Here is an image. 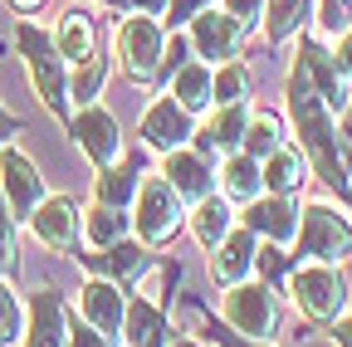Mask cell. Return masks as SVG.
I'll return each mask as SVG.
<instances>
[{
  "label": "cell",
  "instance_id": "8992f818",
  "mask_svg": "<svg viewBox=\"0 0 352 347\" xmlns=\"http://www.w3.org/2000/svg\"><path fill=\"white\" fill-rule=\"evenodd\" d=\"M220 313H226V323L235 328V333H245V337H274V328H279V298H274V289L270 284H235V289H226V303H220Z\"/></svg>",
  "mask_w": 352,
  "mask_h": 347
},
{
  "label": "cell",
  "instance_id": "ee69618b",
  "mask_svg": "<svg viewBox=\"0 0 352 347\" xmlns=\"http://www.w3.org/2000/svg\"><path fill=\"white\" fill-rule=\"evenodd\" d=\"M333 342L338 347H352V318H338L333 323Z\"/></svg>",
  "mask_w": 352,
  "mask_h": 347
},
{
  "label": "cell",
  "instance_id": "d6986e66",
  "mask_svg": "<svg viewBox=\"0 0 352 347\" xmlns=\"http://www.w3.org/2000/svg\"><path fill=\"white\" fill-rule=\"evenodd\" d=\"M83 265H88V274H103L113 284H132V279L147 274V245L142 240H118L108 249L83 254Z\"/></svg>",
  "mask_w": 352,
  "mask_h": 347
},
{
  "label": "cell",
  "instance_id": "30bf717a",
  "mask_svg": "<svg viewBox=\"0 0 352 347\" xmlns=\"http://www.w3.org/2000/svg\"><path fill=\"white\" fill-rule=\"evenodd\" d=\"M0 196L10 201L15 221H30L34 205L44 201V177L34 171V161H30L20 147H6V152H0Z\"/></svg>",
  "mask_w": 352,
  "mask_h": 347
},
{
  "label": "cell",
  "instance_id": "7c38bea8",
  "mask_svg": "<svg viewBox=\"0 0 352 347\" xmlns=\"http://www.w3.org/2000/svg\"><path fill=\"white\" fill-rule=\"evenodd\" d=\"M30 230H34V240L44 245V249H74L78 245V235H83V215H78V205L69 201V196H44L39 205H34V215H30Z\"/></svg>",
  "mask_w": 352,
  "mask_h": 347
},
{
  "label": "cell",
  "instance_id": "e575fe53",
  "mask_svg": "<svg viewBox=\"0 0 352 347\" xmlns=\"http://www.w3.org/2000/svg\"><path fill=\"white\" fill-rule=\"evenodd\" d=\"M191 64V34H182V30H176L171 39H166V49H162V69H157V78H176V69H186Z\"/></svg>",
  "mask_w": 352,
  "mask_h": 347
},
{
  "label": "cell",
  "instance_id": "cb8c5ba5",
  "mask_svg": "<svg viewBox=\"0 0 352 347\" xmlns=\"http://www.w3.org/2000/svg\"><path fill=\"white\" fill-rule=\"evenodd\" d=\"M122 342L127 347H166V318L152 298L127 303V318H122Z\"/></svg>",
  "mask_w": 352,
  "mask_h": 347
},
{
  "label": "cell",
  "instance_id": "d4e9b609",
  "mask_svg": "<svg viewBox=\"0 0 352 347\" xmlns=\"http://www.w3.org/2000/svg\"><path fill=\"white\" fill-rule=\"evenodd\" d=\"M220 191H226V201L250 205V201L264 191V171H259V161H254L250 152H230L226 166H220Z\"/></svg>",
  "mask_w": 352,
  "mask_h": 347
},
{
  "label": "cell",
  "instance_id": "3957f363",
  "mask_svg": "<svg viewBox=\"0 0 352 347\" xmlns=\"http://www.w3.org/2000/svg\"><path fill=\"white\" fill-rule=\"evenodd\" d=\"M294 254H298V259H318V265H333V259L352 254V225L342 221V210H338V205H328V201L303 205Z\"/></svg>",
  "mask_w": 352,
  "mask_h": 347
},
{
  "label": "cell",
  "instance_id": "60d3db41",
  "mask_svg": "<svg viewBox=\"0 0 352 347\" xmlns=\"http://www.w3.org/2000/svg\"><path fill=\"white\" fill-rule=\"evenodd\" d=\"M108 5H118V10H132V15H162L171 0H108Z\"/></svg>",
  "mask_w": 352,
  "mask_h": 347
},
{
  "label": "cell",
  "instance_id": "d590c367",
  "mask_svg": "<svg viewBox=\"0 0 352 347\" xmlns=\"http://www.w3.org/2000/svg\"><path fill=\"white\" fill-rule=\"evenodd\" d=\"M318 25H323L328 34L352 30V0H323V15H318Z\"/></svg>",
  "mask_w": 352,
  "mask_h": 347
},
{
  "label": "cell",
  "instance_id": "5bb4252c",
  "mask_svg": "<svg viewBox=\"0 0 352 347\" xmlns=\"http://www.w3.org/2000/svg\"><path fill=\"white\" fill-rule=\"evenodd\" d=\"M69 309L54 289H34L30 293V333H25V347H69Z\"/></svg>",
  "mask_w": 352,
  "mask_h": 347
},
{
  "label": "cell",
  "instance_id": "5b68a950",
  "mask_svg": "<svg viewBox=\"0 0 352 347\" xmlns=\"http://www.w3.org/2000/svg\"><path fill=\"white\" fill-rule=\"evenodd\" d=\"M289 293L314 323H333L342 313V303H347L342 274L333 265H318V259H303L298 269H289Z\"/></svg>",
  "mask_w": 352,
  "mask_h": 347
},
{
  "label": "cell",
  "instance_id": "b9f144b4",
  "mask_svg": "<svg viewBox=\"0 0 352 347\" xmlns=\"http://www.w3.org/2000/svg\"><path fill=\"white\" fill-rule=\"evenodd\" d=\"M201 5H206V0H171L166 15H171V25H182V20H196V15H201Z\"/></svg>",
  "mask_w": 352,
  "mask_h": 347
},
{
  "label": "cell",
  "instance_id": "8fae6325",
  "mask_svg": "<svg viewBox=\"0 0 352 347\" xmlns=\"http://www.w3.org/2000/svg\"><path fill=\"white\" fill-rule=\"evenodd\" d=\"M191 117L196 113H186L182 103H176L171 93H162V98H152V108H147V117H142V147H152V152H176V147H191Z\"/></svg>",
  "mask_w": 352,
  "mask_h": 347
},
{
  "label": "cell",
  "instance_id": "603a6c76",
  "mask_svg": "<svg viewBox=\"0 0 352 347\" xmlns=\"http://www.w3.org/2000/svg\"><path fill=\"white\" fill-rule=\"evenodd\" d=\"M264 171V191H274V196H294L303 181H308V157L298 147H279L274 157H264L259 161Z\"/></svg>",
  "mask_w": 352,
  "mask_h": 347
},
{
  "label": "cell",
  "instance_id": "7bdbcfd3",
  "mask_svg": "<svg viewBox=\"0 0 352 347\" xmlns=\"http://www.w3.org/2000/svg\"><path fill=\"white\" fill-rule=\"evenodd\" d=\"M20 127H25V122H20L15 113H6V108H0V152L10 147V137H20Z\"/></svg>",
  "mask_w": 352,
  "mask_h": 347
},
{
  "label": "cell",
  "instance_id": "83f0119b",
  "mask_svg": "<svg viewBox=\"0 0 352 347\" xmlns=\"http://www.w3.org/2000/svg\"><path fill=\"white\" fill-rule=\"evenodd\" d=\"M279 147H284V122H279L274 113H250L245 147H240V152H250L254 161H264V157H274Z\"/></svg>",
  "mask_w": 352,
  "mask_h": 347
},
{
  "label": "cell",
  "instance_id": "d6a6232c",
  "mask_svg": "<svg viewBox=\"0 0 352 347\" xmlns=\"http://www.w3.org/2000/svg\"><path fill=\"white\" fill-rule=\"evenodd\" d=\"M15 245H20V225H15V210L10 201L0 196V279L15 269Z\"/></svg>",
  "mask_w": 352,
  "mask_h": 347
},
{
  "label": "cell",
  "instance_id": "277c9868",
  "mask_svg": "<svg viewBox=\"0 0 352 347\" xmlns=\"http://www.w3.org/2000/svg\"><path fill=\"white\" fill-rule=\"evenodd\" d=\"M182 196H176V186L162 177H142V186H138V215H132V225H138V240L147 245V249H157V245H166L176 230H182Z\"/></svg>",
  "mask_w": 352,
  "mask_h": 347
},
{
  "label": "cell",
  "instance_id": "f1b7e54d",
  "mask_svg": "<svg viewBox=\"0 0 352 347\" xmlns=\"http://www.w3.org/2000/svg\"><path fill=\"white\" fill-rule=\"evenodd\" d=\"M103 83H108V59H103V49H98L88 64H78V69H74V78H69V103H78V108L98 103Z\"/></svg>",
  "mask_w": 352,
  "mask_h": 347
},
{
  "label": "cell",
  "instance_id": "ba28073f",
  "mask_svg": "<svg viewBox=\"0 0 352 347\" xmlns=\"http://www.w3.org/2000/svg\"><path fill=\"white\" fill-rule=\"evenodd\" d=\"M69 137L78 142V152L94 161L98 171H103V166H113V161L122 157L118 117H113L108 108H98V103H88V108H78V113L69 117Z\"/></svg>",
  "mask_w": 352,
  "mask_h": 347
},
{
  "label": "cell",
  "instance_id": "6da1fadb",
  "mask_svg": "<svg viewBox=\"0 0 352 347\" xmlns=\"http://www.w3.org/2000/svg\"><path fill=\"white\" fill-rule=\"evenodd\" d=\"M289 113H294V133L303 137V157L318 166V177L338 191H347V166L338 152V133H333V108L323 103V93L314 89L303 64H294L289 78Z\"/></svg>",
  "mask_w": 352,
  "mask_h": 347
},
{
  "label": "cell",
  "instance_id": "836d02e7",
  "mask_svg": "<svg viewBox=\"0 0 352 347\" xmlns=\"http://www.w3.org/2000/svg\"><path fill=\"white\" fill-rule=\"evenodd\" d=\"M20 328H25V318H20V298H15L10 284H0V347H10V342L20 337Z\"/></svg>",
  "mask_w": 352,
  "mask_h": 347
},
{
  "label": "cell",
  "instance_id": "9a60e30c",
  "mask_svg": "<svg viewBox=\"0 0 352 347\" xmlns=\"http://www.w3.org/2000/svg\"><path fill=\"white\" fill-rule=\"evenodd\" d=\"M162 177L176 186L182 201H206L215 196V171H210V157H201L196 147H176L162 157Z\"/></svg>",
  "mask_w": 352,
  "mask_h": 347
},
{
  "label": "cell",
  "instance_id": "7a4b0ae2",
  "mask_svg": "<svg viewBox=\"0 0 352 347\" xmlns=\"http://www.w3.org/2000/svg\"><path fill=\"white\" fill-rule=\"evenodd\" d=\"M15 45H20V54H25V69H30V83H34V93H39V103L50 108L54 117H74L69 108V64H64V54H59V45H54V34H44V30H34L30 20H20L15 25Z\"/></svg>",
  "mask_w": 352,
  "mask_h": 347
},
{
  "label": "cell",
  "instance_id": "7402d4cb",
  "mask_svg": "<svg viewBox=\"0 0 352 347\" xmlns=\"http://www.w3.org/2000/svg\"><path fill=\"white\" fill-rule=\"evenodd\" d=\"M176 103H182L186 113H206L210 103H215V69L210 64H186V69H176V78H171V89H166Z\"/></svg>",
  "mask_w": 352,
  "mask_h": 347
},
{
  "label": "cell",
  "instance_id": "8d00e7d4",
  "mask_svg": "<svg viewBox=\"0 0 352 347\" xmlns=\"http://www.w3.org/2000/svg\"><path fill=\"white\" fill-rule=\"evenodd\" d=\"M69 347H113V337L98 333V328H88V323H74L69 328Z\"/></svg>",
  "mask_w": 352,
  "mask_h": 347
},
{
  "label": "cell",
  "instance_id": "bcb514c9",
  "mask_svg": "<svg viewBox=\"0 0 352 347\" xmlns=\"http://www.w3.org/2000/svg\"><path fill=\"white\" fill-rule=\"evenodd\" d=\"M171 347H201V342H191V337H182V342H171Z\"/></svg>",
  "mask_w": 352,
  "mask_h": 347
},
{
  "label": "cell",
  "instance_id": "1f68e13d",
  "mask_svg": "<svg viewBox=\"0 0 352 347\" xmlns=\"http://www.w3.org/2000/svg\"><path fill=\"white\" fill-rule=\"evenodd\" d=\"M303 20H308V0H274V10H270V39L279 45V39L298 34Z\"/></svg>",
  "mask_w": 352,
  "mask_h": 347
},
{
  "label": "cell",
  "instance_id": "f35d334b",
  "mask_svg": "<svg viewBox=\"0 0 352 347\" xmlns=\"http://www.w3.org/2000/svg\"><path fill=\"white\" fill-rule=\"evenodd\" d=\"M333 64H338L342 83H352V30H342V34H338V54H333Z\"/></svg>",
  "mask_w": 352,
  "mask_h": 347
},
{
  "label": "cell",
  "instance_id": "f546056e",
  "mask_svg": "<svg viewBox=\"0 0 352 347\" xmlns=\"http://www.w3.org/2000/svg\"><path fill=\"white\" fill-rule=\"evenodd\" d=\"M245 93H250V69H245L240 59H230V64H220V69H215V108H230V103H245Z\"/></svg>",
  "mask_w": 352,
  "mask_h": 347
},
{
  "label": "cell",
  "instance_id": "4fadbf2b",
  "mask_svg": "<svg viewBox=\"0 0 352 347\" xmlns=\"http://www.w3.org/2000/svg\"><path fill=\"white\" fill-rule=\"evenodd\" d=\"M298 205H294V196H254L250 205H245V230H254V235H264L270 245H289L294 240V230H298Z\"/></svg>",
  "mask_w": 352,
  "mask_h": 347
},
{
  "label": "cell",
  "instance_id": "44dd1931",
  "mask_svg": "<svg viewBox=\"0 0 352 347\" xmlns=\"http://www.w3.org/2000/svg\"><path fill=\"white\" fill-rule=\"evenodd\" d=\"M54 45H59V54H64V64H88L98 54V25L88 20L83 10H69L64 20H59V30H54Z\"/></svg>",
  "mask_w": 352,
  "mask_h": 347
},
{
  "label": "cell",
  "instance_id": "74e56055",
  "mask_svg": "<svg viewBox=\"0 0 352 347\" xmlns=\"http://www.w3.org/2000/svg\"><path fill=\"white\" fill-rule=\"evenodd\" d=\"M226 15H235L240 25H254L264 15V0H226Z\"/></svg>",
  "mask_w": 352,
  "mask_h": 347
},
{
  "label": "cell",
  "instance_id": "f6af8a7d",
  "mask_svg": "<svg viewBox=\"0 0 352 347\" xmlns=\"http://www.w3.org/2000/svg\"><path fill=\"white\" fill-rule=\"evenodd\" d=\"M6 5H10V10H15V15L25 20V15H34V10L44 5V0H6Z\"/></svg>",
  "mask_w": 352,
  "mask_h": 347
},
{
  "label": "cell",
  "instance_id": "ffe728a7",
  "mask_svg": "<svg viewBox=\"0 0 352 347\" xmlns=\"http://www.w3.org/2000/svg\"><path fill=\"white\" fill-rule=\"evenodd\" d=\"M138 186H142V157H138V152H122L113 166L98 171L94 201H103V205H122V210H127V201H138Z\"/></svg>",
  "mask_w": 352,
  "mask_h": 347
},
{
  "label": "cell",
  "instance_id": "ac0fdd59",
  "mask_svg": "<svg viewBox=\"0 0 352 347\" xmlns=\"http://www.w3.org/2000/svg\"><path fill=\"white\" fill-rule=\"evenodd\" d=\"M245 127H250V108L245 103H230V108H220L201 133H196V152L201 157H230L245 147Z\"/></svg>",
  "mask_w": 352,
  "mask_h": 347
},
{
  "label": "cell",
  "instance_id": "9c48e42d",
  "mask_svg": "<svg viewBox=\"0 0 352 347\" xmlns=\"http://www.w3.org/2000/svg\"><path fill=\"white\" fill-rule=\"evenodd\" d=\"M240 45H245V25H240L235 15H226V10H201V15L191 20V49H196L201 59H210L215 69L230 64V59L240 54Z\"/></svg>",
  "mask_w": 352,
  "mask_h": 347
},
{
  "label": "cell",
  "instance_id": "484cf974",
  "mask_svg": "<svg viewBox=\"0 0 352 347\" xmlns=\"http://www.w3.org/2000/svg\"><path fill=\"white\" fill-rule=\"evenodd\" d=\"M230 230H235V210H230V201H226V196H206V201H196L191 235H196V245H201V249H215Z\"/></svg>",
  "mask_w": 352,
  "mask_h": 347
},
{
  "label": "cell",
  "instance_id": "2e32d148",
  "mask_svg": "<svg viewBox=\"0 0 352 347\" xmlns=\"http://www.w3.org/2000/svg\"><path fill=\"white\" fill-rule=\"evenodd\" d=\"M78 313H83V323H88V328H98V333L118 337V333H122V318H127L122 289H118L113 279L94 274V279L83 284V293H78Z\"/></svg>",
  "mask_w": 352,
  "mask_h": 347
},
{
  "label": "cell",
  "instance_id": "4dcf8cb0",
  "mask_svg": "<svg viewBox=\"0 0 352 347\" xmlns=\"http://www.w3.org/2000/svg\"><path fill=\"white\" fill-rule=\"evenodd\" d=\"M186 313H191V323H196V328H201L210 342H220V347H264L259 337H245V333H235L230 323H215V318H206V309H201V303H191Z\"/></svg>",
  "mask_w": 352,
  "mask_h": 347
},
{
  "label": "cell",
  "instance_id": "ab89813d",
  "mask_svg": "<svg viewBox=\"0 0 352 347\" xmlns=\"http://www.w3.org/2000/svg\"><path fill=\"white\" fill-rule=\"evenodd\" d=\"M342 122H338V152H342V166H352V103L338 113Z\"/></svg>",
  "mask_w": 352,
  "mask_h": 347
},
{
  "label": "cell",
  "instance_id": "e0dca14e",
  "mask_svg": "<svg viewBox=\"0 0 352 347\" xmlns=\"http://www.w3.org/2000/svg\"><path fill=\"white\" fill-rule=\"evenodd\" d=\"M254 230H230L226 240H220L215 249H210V279L220 284V289H235V284H245L250 274H254Z\"/></svg>",
  "mask_w": 352,
  "mask_h": 347
},
{
  "label": "cell",
  "instance_id": "4316f807",
  "mask_svg": "<svg viewBox=\"0 0 352 347\" xmlns=\"http://www.w3.org/2000/svg\"><path fill=\"white\" fill-rule=\"evenodd\" d=\"M127 230H132V215H127L122 205L94 201V210L83 215V240H88V249H108V245L127 240Z\"/></svg>",
  "mask_w": 352,
  "mask_h": 347
},
{
  "label": "cell",
  "instance_id": "52a82bcc",
  "mask_svg": "<svg viewBox=\"0 0 352 347\" xmlns=\"http://www.w3.org/2000/svg\"><path fill=\"white\" fill-rule=\"evenodd\" d=\"M162 49H166V34H162V25L152 15L122 20V30H118V59H122V69H127L132 83H152L157 78Z\"/></svg>",
  "mask_w": 352,
  "mask_h": 347
}]
</instances>
